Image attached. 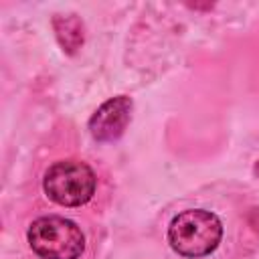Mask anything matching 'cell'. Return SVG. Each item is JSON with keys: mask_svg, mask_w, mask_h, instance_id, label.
<instances>
[{"mask_svg": "<svg viewBox=\"0 0 259 259\" xmlns=\"http://www.w3.org/2000/svg\"><path fill=\"white\" fill-rule=\"evenodd\" d=\"M223 239V225L219 217L210 210L188 208L178 212L168 227L170 247L190 259L210 255Z\"/></svg>", "mask_w": 259, "mask_h": 259, "instance_id": "cell-1", "label": "cell"}, {"mask_svg": "<svg viewBox=\"0 0 259 259\" xmlns=\"http://www.w3.org/2000/svg\"><path fill=\"white\" fill-rule=\"evenodd\" d=\"M26 239L40 259H79L85 249L81 229L57 214L34 219L26 231Z\"/></svg>", "mask_w": 259, "mask_h": 259, "instance_id": "cell-2", "label": "cell"}, {"mask_svg": "<svg viewBox=\"0 0 259 259\" xmlns=\"http://www.w3.org/2000/svg\"><path fill=\"white\" fill-rule=\"evenodd\" d=\"M97 178L89 164L79 160H59L45 172L42 188L61 206H81L95 194Z\"/></svg>", "mask_w": 259, "mask_h": 259, "instance_id": "cell-3", "label": "cell"}, {"mask_svg": "<svg viewBox=\"0 0 259 259\" xmlns=\"http://www.w3.org/2000/svg\"><path fill=\"white\" fill-rule=\"evenodd\" d=\"M132 117V99L117 95L97 107L89 119V132L97 142H115L125 132Z\"/></svg>", "mask_w": 259, "mask_h": 259, "instance_id": "cell-4", "label": "cell"}, {"mask_svg": "<svg viewBox=\"0 0 259 259\" xmlns=\"http://www.w3.org/2000/svg\"><path fill=\"white\" fill-rule=\"evenodd\" d=\"M57 36L61 40V45L65 47V51L75 53L77 47L83 42V26L75 16H57L53 20Z\"/></svg>", "mask_w": 259, "mask_h": 259, "instance_id": "cell-5", "label": "cell"}]
</instances>
